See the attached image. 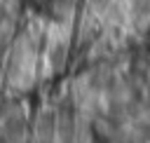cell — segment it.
Listing matches in <instances>:
<instances>
[{"mask_svg":"<svg viewBox=\"0 0 150 143\" xmlns=\"http://www.w3.org/2000/svg\"><path fill=\"white\" fill-rule=\"evenodd\" d=\"M0 127H2V134H7L9 138H16L23 134V117L19 113H7V115H2Z\"/></svg>","mask_w":150,"mask_h":143,"instance_id":"6da1fadb","label":"cell"},{"mask_svg":"<svg viewBox=\"0 0 150 143\" xmlns=\"http://www.w3.org/2000/svg\"><path fill=\"white\" fill-rule=\"evenodd\" d=\"M66 54H68V47H66V42L63 40H52V45H49V63L54 66V68H61L63 63H66Z\"/></svg>","mask_w":150,"mask_h":143,"instance_id":"7a4b0ae2","label":"cell"}]
</instances>
